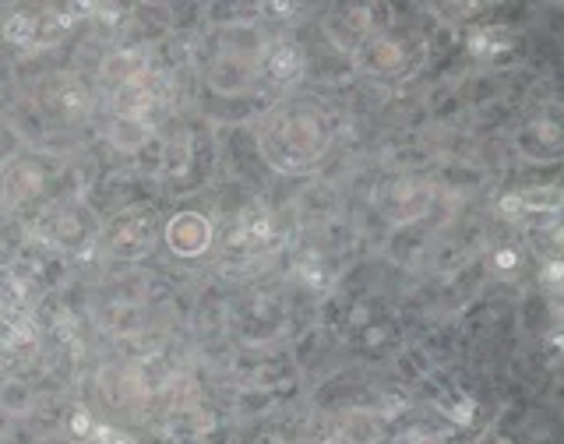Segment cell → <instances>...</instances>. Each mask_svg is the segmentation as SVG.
I'll list each match as a JSON object with an SVG mask.
<instances>
[{
  "label": "cell",
  "instance_id": "1",
  "mask_svg": "<svg viewBox=\"0 0 564 444\" xmlns=\"http://www.w3.org/2000/svg\"><path fill=\"white\" fill-rule=\"evenodd\" d=\"M272 131H279V134L286 131V145H279V149L264 152V155L272 159V166L290 170V173L307 170L314 159L325 152V141H328L325 131H322V123H317L314 117H286Z\"/></svg>",
  "mask_w": 564,
  "mask_h": 444
},
{
  "label": "cell",
  "instance_id": "2",
  "mask_svg": "<svg viewBox=\"0 0 564 444\" xmlns=\"http://www.w3.org/2000/svg\"><path fill=\"white\" fill-rule=\"evenodd\" d=\"M166 237H170V247H173L176 255L191 258V255H202L205 247H208L212 226H208L205 216H198V212H181V216L170 223Z\"/></svg>",
  "mask_w": 564,
  "mask_h": 444
},
{
  "label": "cell",
  "instance_id": "3",
  "mask_svg": "<svg viewBox=\"0 0 564 444\" xmlns=\"http://www.w3.org/2000/svg\"><path fill=\"white\" fill-rule=\"evenodd\" d=\"M269 67H272V78L290 82V78L296 75V71H300V53H296L293 46H272Z\"/></svg>",
  "mask_w": 564,
  "mask_h": 444
}]
</instances>
